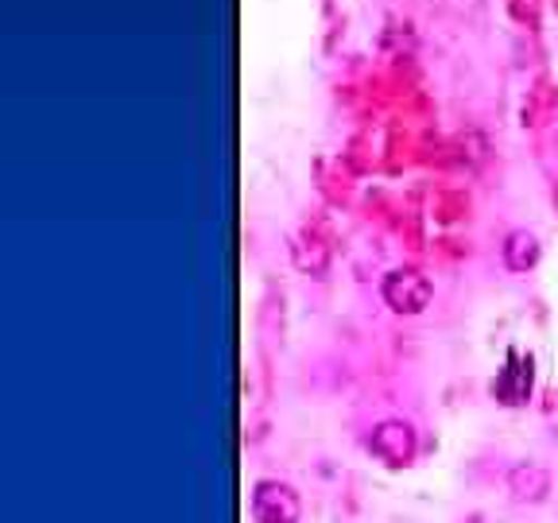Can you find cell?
Here are the masks:
<instances>
[{
    "instance_id": "277c9868",
    "label": "cell",
    "mask_w": 558,
    "mask_h": 523,
    "mask_svg": "<svg viewBox=\"0 0 558 523\" xmlns=\"http://www.w3.org/2000/svg\"><path fill=\"white\" fill-rule=\"evenodd\" d=\"M493 392H497V400L505 403V408L527 403V396H532V357H523L520 349H512L505 368H500L497 384H493Z\"/></svg>"
},
{
    "instance_id": "6da1fadb",
    "label": "cell",
    "mask_w": 558,
    "mask_h": 523,
    "mask_svg": "<svg viewBox=\"0 0 558 523\" xmlns=\"http://www.w3.org/2000/svg\"><path fill=\"white\" fill-rule=\"evenodd\" d=\"M380 295L396 314H418V311H427V303H430V279L415 268H396L384 276Z\"/></svg>"
},
{
    "instance_id": "7a4b0ae2",
    "label": "cell",
    "mask_w": 558,
    "mask_h": 523,
    "mask_svg": "<svg viewBox=\"0 0 558 523\" xmlns=\"http://www.w3.org/2000/svg\"><path fill=\"white\" fill-rule=\"evenodd\" d=\"M299 497L283 481H256L253 488V520L256 523H299Z\"/></svg>"
},
{
    "instance_id": "5b68a950",
    "label": "cell",
    "mask_w": 558,
    "mask_h": 523,
    "mask_svg": "<svg viewBox=\"0 0 558 523\" xmlns=\"http://www.w3.org/2000/svg\"><path fill=\"white\" fill-rule=\"evenodd\" d=\"M547 488H550V473L535 462H523L508 473V492H512V500H520V504H535V500H543Z\"/></svg>"
},
{
    "instance_id": "8992f818",
    "label": "cell",
    "mask_w": 558,
    "mask_h": 523,
    "mask_svg": "<svg viewBox=\"0 0 558 523\" xmlns=\"http://www.w3.org/2000/svg\"><path fill=\"white\" fill-rule=\"evenodd\" d=\"M505 268L508 271H532L535 264H539V241H535L527 229H512V233L505 236Z\"/></svg>"
},
{
    "instance_id": "3957f363",
    "label": "cell",
    "mask_w": 558,
    "mask_h": 523,
    "mask_svg": "<svg viewBox=\"0 0 558 523\" xmlns=\"http://www.w3.org/2000/svg\"><path fill=\"white\" fill-rule=\"evenodd\" d=\"M368 450H373L384 465H408L411 458H415V430H411L408 423H400V418H388V423H380V427L373 430Z\"/></svg>"
}]
</instances>
